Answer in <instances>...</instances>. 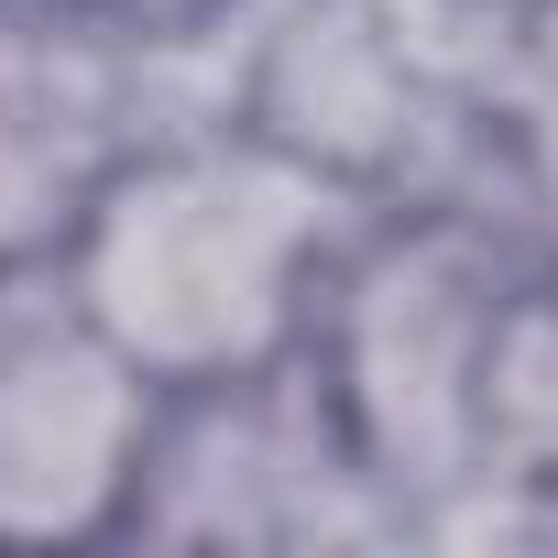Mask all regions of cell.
I'll use <instances>...</instances> for the list:
<instances>
[{
    "instance_id": "6da1fadb",
    "label": "cell",
    "mask_w": 558,
    "mask_h": 558,
    "mask_svg": "<svg viewBox=\"0 0 558 558\" xmlns=\"http://www.w3.org/2000/svg\"><path fill=\"white\" fill-rule=\"evenodd\" d=\"M362 219L373 197H351L263 121L219 110L132 143L45 263L165 395H186L296 362L329 296V263L351 252Z\"/></svg>"
},
{
    "instance_id": "7a4b0ae2",
    "label": "cell",
    "mask_w": 558,
    "mask_h": 558,
    "mask_svg": "<svg viewBox=\"0 0 558 558\" xmlns=\"http://www.w3.org/2000/svg\"><path fill=\"white\" fill-rule=\"evenodd\" d=\"M525 230L493 186L460 197H395L351 230L329 263V296L307 318V362L362 438V460L395 482L405 536L438 493L482 482V362L504 286L525 274Z\"/></svg>"
},
{
    "instance_id": "3957f363",
    "label": "cell",
    "mask_w": 558,
    "mask_h": 558,
    "mask_svg": "<svg viewBox=\"0 0 558 558\" xmlns=\"http://www.w3.org/2000/svg\"><path fill=\"white\" fill-rule=\"evenodd\" d=\"M165 384L66 296L56 263H0V536L132 525Z\"/></svg>"
},
{
    "instance_id": "277c9868",
    "label": "cell",
    "mask_w": 558,
    "mask_h": 558,
    "mask_svg": "<svg viewBox=\"0 0 558 558\" xmlns=\"http://www.w3.org/2000/svg\"><path fill=\"white\" fill-rule=\"evenodd\" d=\"M482 471L558 482V252H525L482 362Z\"/></svg>"
}]
</instances>
